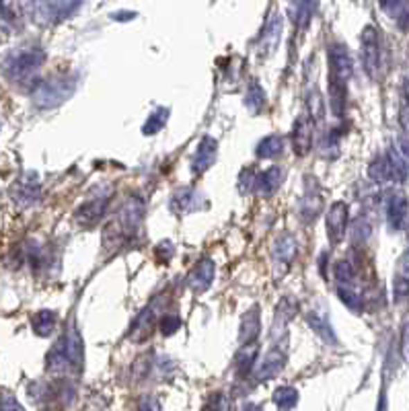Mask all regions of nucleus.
Segmentation results:
<instances>
[{
    "label": "nucleus",
    "instance_id": "obj_42",
    "mask_svg": "<svg viewBox=\"0 0 409 411\" xmlns=\"http://www.w3.org/2000/svg\"><path fill=\"white\" fill-rule=\"evenodd\" d=\"M401 358L406 364H409V321L401 329Z\"/></svg>",
    "mask_w": 409,
    "mask_h": 411
},
{
    "label": "nucleus",
    "instance_id": "obj_16",
    "mask_svg": "<svg viewBox=\"0 0 409 411\" xmlns=\"http://www.w3.org/2000/svg\"><path fill=\"white\" fill-rule=\"evenodd\" d=\"M304 195L300 200V218L304 222H313L319 218L321 214V206H323V198H321V189L313 179H304Z\"/></svg>",
    "mask_w": 409,
    "mask_h": 411
},
{
    "label": "nucleus",
    "instance_id": "obj_21",
    "mask_svg": "<svg viewBox=\"0 0 409 411\" xmlns=\"http://www.w3.org/2000/svg\"><path fill=\"white\" fill-rule=\"evenodd\" d=\"M284 169L282 167H278V165H274V167H270V169H266V171H261V173H257V181H255V191L257 193H261V195H272V193H276L280 187H282V183H284Z\"/></svg>",
    "mask_w": 409,
    "mask_h": 411
},
{
    "label": "nucleus",
    "instance_id": "obj_36",
    "mask_svg": "<svg viewBox=\"0 0 409 411\" xmlns=\"http://www.w3.org/2000/svg\"><path fill=\"white\" fill-rule=\"evenodd\" d=\"M179 327H181V319L177 317L175 313H165V315H161V319H159V329H161L163 335H173V333L179 331Z\"/></svg>",
    "mask_w": 409,
    "mask_h": 411
},
{
    "label": "nucleus",
    "instance_id": "obj_41",
    "mask_svg": "<svg viewBox=\"0 0 409 411\" xmlns=\"http://www.w3.org/2000/svg\"><path fill=\"white\" fill-rule=\"evenodd\" d=\"M136 411H163L161 410V401L155 397V395H142L140 399H138V408Z\"/></svg>",
    "mask_w": 409,
    "mask_h": 411
},
{
    "label": "nucleus",
    "instance_id": "obj_28",
    "mask_svg": "<svg viewBox=\"0 0 409 411\" xmlns=\"http://www.w3.org/2000/svg\"><path fill=\"white\" fill-rule=\"evenodd\" d=\"M56 321H58V319H56V313H54V311H40V313H35L31 325H33V331H35L40 338H48V335L54 333Z\"/></svg>",
    "mask_w": 409,
    "mask_h": 411
},
{
    "label": "nucleus",
    "instance_id": "obj_45",
    "mask_svg": "<svg viewBox=\"0 0 409 411\" xmlns=\"http://www.w3.org/2000/svg\"><path fill=\"white\" fill-rule=\"evenodd\" d=\"M403 97H406L409 107V78H406V82H403Z\"/></svg>",
    "mask_w": 409,
    "mask_h": 411
},
{
    "label": "nucleus",
    "instance_id": "obj_3",
    "mask_svg": "<svg viewBox=\"0 0 409 411\" xmlns=\"http://www.w3.org/2000/svg\"><path fill=\"white\" fill-rule=\"evenodd\" d=\"M80 8V2H33L27 4L25 10H29V15L33 17V21L37 23H60L64 19H68L72 12H76Z\"/></svg>",
    "mask_w": 409,
    "mask_h": 411
},
{
    "label": "nucleus",
    "instance_id": "obj_37",
    "mask_svg": "<svg viewBox=\"0 0 409 411\" xmlns=\"http://www.w3.org/2000/svg\"><path fill=\"white\" fill-rule=\"evenodd\" d=\"M17 10H19V6H15V4H0V23H6L8 27L17 25L21 19V15Z\"/></svg>",
    "mask_w": 409,
    "mask_h": 411
},
{
    "label": "nucleus",
    "instance_id": "obj_25",
    "mask_svg": "<svg viewBox=\"0 0 409 411\" xmlns=\"http://www.w3.org/2000/svg\"><path fill=\"white\" fill-rule=\"evenodd\" d=\"M387 159V167H389V181L393 183H406L409 173V165L401 159V155L397 152V148H389L385 152Z\"/></svg>",
    "mask_w": 409,
    "mask_h": 411
},
{
    "label": "nucleus",
    "instance_id": "obj_20",
    "mask_svg": "<svg viewBox=\"0 0 409 411\" xmlns=\"http://www.w3.org/2000/svg\"><path fill=\"white\" fill-rule=\"evenodd\" d=\"M42 193V185H40V177L35 173H25L19 179L17 189H15V200L19 206H31L40 200Z\"/></svg>",
    "mask_w": 409,
    "mask_h": 411
},
{
    "label": "nucleus",
    "instance_id": "obj_39",
    "mask_svg": "<svg viewBox=\"0 0 409 411\" xmlns=\"http://www.w3.org/2000/svg\"><path fill=\"white\" fill-rule=\"evenodd\" d=\"M155 253H157V259H159L161 263H167V261H171V257L175 255V245H173L171 241H163V243L157 245Z\"/></svg>",
    "mask_w": 409,
    "mask_h": 411
},
{
    "label": "nucleus",
    "instance_id": "obj_13",
    "mask_svg": "<svg viewBox=\"0 0 409 411\" xmlns=\"http://www.w3.org/2000/svg\"><path fill=\"white\" fill-rule=\"evenodd\" d=\"M214 276H216V265H214V261L208 259V257H206V259H200V261L191 268V272L187 274V286H189L191 292H206V290L212 286Z\"/></svg>",
    "mask_w": 409,
    "mask_h": 411
},
{
    "label": "nucleus",
    "instance_id": "obj_2",
    "mask_svg": "<svg viewBox=\"0 0 409 411\" xmlns=\"http://www.w3.org/2000/svg\"><path fill=\"white\" fill-rule=\"evenodd\" d=\"M76 76L74 74H54L44 80H37L31 87V101L40 110H54L68 101L76 91Z\"/></svg>",
    "mask_w": 409,
    "mask_h": 411
},
{
    "label": "nucleus",
    "instance_id": "obj_46",
    "mask_svg": "<svg viewBox=\"0 0 409 411\" xmlns=\"http://www.w3.org/2000/svg\"><path fill=\"white\" fill-rule=\"evenodd\" d=\"M243 411H263V410H261V408H257L255 403H247V405H245V410H243Z\"/></svg>",
    "mask_w": 409,
    "mask_h": 411
},
{
    "label": "nucleus",
    "instance_id": "obj_44",
    "mask_svg": "<svg viewBox=\"0 0 409 411\" xmlns=\"http://www.w3.org/2000/svg\"><path fill=\"white\" fill-rule=\"evenodd\" d=\"M401 125L409 132V107H403V110H401Z\"/></svg>",
    "mask_w": 409,
    "mask_h": 411
},
{
    "label": "nucleus",
    "instance_id": "obj_12",
    "mask_svg": "<svg viewBox=\"0 0 409 411\" xmlns=\"http://www.w3.org/2000/svg\"><path fill=\"white\" fill-rule=\"evenodd\" d=\"M206 206H208L206 198L191 187H179L171 198V210L177 212L179 216L193 214V212H198Z\"/></svg>",
    "mask_w": 409,
    "mask_h": 411
},
{
    "label": "nucleus",
    "instance_id": "obj_17",
    "mask_svg": "<svg viewBox=\"0 0 409 411\" xmlns=\"http://www.w3.org/2000/svg\"><path fill=\"white\" fill-rule=\"evenodd\" d=\"M261 333V311L257 304H253L243 317L238 325V346L255 344Z\"/></svg>",
    "mask_w": 409,
    "mask_h": 411
},
{
    "label": "nucleus",
    "instance_id": "obj_8",
    "mask_svg": "<svg viewBox=\"0 0 409 411\" xmlns=\"http://www.w3.org/2000/svg\"><path fill=\"white\" fill-rule=\"evenodd\" d=\"M159 319H161L159 304H157V302L148 304V306H146V308H144L136 319H134V323H132V327H130L128 338H130L132 342H136V344L146 342V340L153 335L155 327H159Z\"/></svg>",
    "mask_w": 409,
    "mask_h": 411
},
{
    "label": "nucleus",
    "instance_id": "obj_33",
    "mask_svg": "<svg viewBox=\"0 0 409 411\" xmlns=\"http://www.w3.org/2000/svg\"><path fill=\"white\" fill-rule=\"evenodd\" d=\"M368 177H370L372 181H376V183H385V181H389V167H387V159H385V155L376 157V159L370 163V167H368Z\"/></svg>",
    "mask_w": 409,
    "mask_h": 411
},
{
    "label": "nucleus",
    "instance_id": "obj_29",
    "mask_svg": "<svg viewBox=\"0 0 409 411\" xmlns=\"http://www.w3.org/2000/svg\"><path fill=\"white\" fill-rule=\"evenodd\" d=\"M272 399H274L276 408L280 411H290L294 410L296 403H298V391H296L294 387L284 385V387H278V389L274 391Z\"/></svg>",
    "mask_w": 409,
    "mask_h": 411
},
{
    "label": "nucleus",
    "instance_id": "obj_30",
    "mask_svg": "<svg viewBox=\"0 0 409 411\" xmlns=\"http://www.w3.org/2000/svg\"><path fill=\"white\" fill-rule=\"evenodd\" d=\"M338 298L350 308L354 313H362L364 308V300L362 294L356 290V284H348V286H338Z\"/></svg>",
    "mask_w": 409,
    "mask_h": 411
},
{
    "label": "nucleus",
    "instance_id": "obj_43",
    "mask_svg": "<svg viewBox=\"0 0 409 411\" xmlns=\"http://www.w3.org/2000/svg\"><path fill=\"white\" fill-rule=\"evenodd\" d=\"M397 152L401 155V159L409 165V134H403V136L399 138V148H397Z\"/></svg>",
    "mask_w": 409,
    "mask_h": 411
},
{
    "label": "nucleus",
    "instance_id": "obj_18",
    "mask_svg": "<svg viewBox=\"0 0 409 411\" xmlns=\"http://www.w3.org/2000/svg\"><path fill=\"white\" fill-rule=\"evenodd\" d=\"M409 214L408 195L403 191H393L387 200V222L393 231H401Z\"/></svg>",
    "mask_w": 409,
    "mask_h": 411
},
{
    "label": "nucleus",
    "instance_id": "obj_9",
    "mask_svg": "<svg viewBox=\"0 0 409 411\" xmlns=\"http://www.w3.org/2000/svg\"><path fill=\"white\" fill-rule=\"evenodd\" d=\"M354 74V62L344 44H333L329 48V80L348 85Z\"/></svg>",
    "mask_w": 409,
    "mask_h": 411
},
{
    "label": "nucleus",
    "instance_id": "obj_24",
    "mask_svg": "<svg viewBox=\"0 0 409 411\" xmlns=\"http://www.w3.org/2000/svg\"><path fill=\"white\" fill-rule=\"evenodd\" d=\"M257 356H259V342L247 344V346H241L238 348L236 358H234V366H236L238 376H247V374H251L255 370Z\"/></svg>",
    "mask_w": 409,
    "mask_h": 411
},
{
    "label": "nucleus",
    "instance_id": "obj_5",
    "mask_svg": "<svg viewBox=\"0 0 409 411\" xmlns=\"http://www.w3.org/2000/svg\"><path fill=\"white\" fill-rule=\"evenodd\" d=\"M107 206H110V195H97V198H91V200H87V202H82V204L74 210V220H76V225L82 227V229H93V227H97V225L105 218Z\"/></svg>",
    "mask_w": 409,
    "mask_h": 411
},
{
    "label": "nucleus",
    "instance_id": "obj_31",
    "mask_svg": "<svg viewBox=\"0 0 409 411\" xmlns=\"http://www.w3.org/2000/svg\"><path fill=\"white\" fill-rule=\"evenodd\" d=\"M167 119H169V110H167V107H157V110L148 116L146 123L142 125V134H144V136H153V134H157L159 130H163V128H165Z\"/></svg>",
    "mask_w": 409,
    "mask_h": 411
},
{
    "label": "nucleus",
    "instance_id": "obj_6",
    "mask_svg": "<svg viewBox=\"0 0 409 411\" xmlns=\"http://www.w3.org/2000/svg\"><path fill=\"white\" fill-rule=\"evenodd\" d=\"M58 342L64 353H66L68 368L72 372H80L82 370V364H85V348H82V338H80L76 325H70L62 333V338H60Z\"/></svg>",
    "mask_w": 409,
    "mask_h": 411
},
{
    "label": "nucleus",
    "instance_id": "obj_32",
    "mask_svg": "<svg viewBox=\"0 0 409 411\" xmlns=\"http://www.w3.org/2000/svg\"><path fill=\"white\" fill-rule=\"evenodd\" d=\"M245 105L253 114H259L263 110V105H266V93H263V89H261L259 82H251V87H249V91L245 95Z\"/></svg>",
    "mask_w": 409,
    "mask_h": 411
},
{
    "label": "nucleus",
    "instance_id": "obj_15",
    "mask_svg": "<svg viewBox=\"0 0 409 411\" xmlns=\"http://www.w3.org/2000/svg\"><path fill=\"white\" fill-rule=\"evenodd\" d=\"M286 348H272L270 352L266 353V358L261 360L259 366H255V381L257 383H266L274 376H278L284 366H286Z\"/></svg>",
    "mask_w": 409,
    "mask_h": 411
},
{
    "label": "nucleus",
    "instance_id": "obj_22",
    "mask_svg": "<svg viewBox=\"0 0 409 411\" xmlns=\"http://www.w3.org/2000/svg\"><path fill=\"white\" fill-rule=\"evenodd\" d=\"M409 296V251H406L395 265L393 274V300L401 302Z\"/></svg>",
    "mask_w": 409,
    "mask_h": 411
},
{
    "label": "nucleus",
    "instance_id": "obj_34",
    "mask_svg": "<svg viewBox=\"0 0 409 411\" xmlns=\"http://www.w3.org/2000/svg\"><path fill=\"white\" fill-rule=\"evenodd\" d=\"M383 10H387L401 27H406L409 21V4L408 2H389L383 4Z\"/></svg>",
    "mask_w": 409,
    "mask_h": 411
},
{
    "label": "nucleus",
    "instance_id": "obj_11",
    "mask_svg": "<svg viewBox=\"0 0 409 411\" xmlns=\"http://www.w3.org/2000/svg\"><path fill=\"white\" fill-rule=\"evenodd\" d=\"M313 132H315V123L313 119L308 118L306 114L298 116L293 125V150L296 152V157H306L313 148Z\"/></svg>",
    "mask_w": 409,
    "mask_h": 411
},
{
    "label": "nucleus",
    "instance_id": "obj_19",
    "mask_svg": "<svg viewBox=\"0 0 409 411\" xmlns=\"http://www.w3.org/2000/svg\"><path fill=\"white\" fill-rule=\"evenodd\" d=\"M304 317H306V323L311 325V329H313L323 342H327V344H331V346L338 344L336 331H333V327H331V323H329V319H327V315H325L323 308L313 306V308H308V311L304 313Z\"/></svg>",
    "mask_w": 409,
    "mask_h": 411
},
{
    "label": "nucleus",
    "instance_id": "obj_26",
    "mask_svg": "<svg viewBox=\"0 0 409 411\" xmlns=\"http://www.w3.org/2000/svg\"><path fill=\"white\" fill-rule=\"evenodd\" d=\"M284 152V138L278 134H270L263 140H259L257 148H255V157L257 159H274L280 157Z\"/></svg>",
    "mask_w": 409,
    "mask_h": 411
},
{
    "label": "nucleus",
    "instance_id": "obj_40",
    "mask_svg": "<svg viewBox=\"0 0 409 411\" xmlns=\"http://www.w3.org/2000/svg\"><path fill=\"white\" fill-rule=\"evenodd\" d=\"M0 411H25L19 399L10 393H0Z\"/></svg>",
    "mask_w": 409,
    "mask_h": 411
},
{
    "label": "nucleus",
    "instance_id": "obj_10",
    "mask_svg": "<svg viewBox=\"0 0 409 411\" xmlns=\"http://www.w3.org/2000/svg\"><path fill=\"white\" fill-rule=\"evenodd\" d=\"M216 155H218V142L212 138V136H204L189 161V171L191 175L200 177L204 175L216 161Z\"/></svg>",
    "mask_w": 409,
    "mask_h": 411
},
{
    "label": "nucleus",
    "instance_id": "obj_38",
    "mask_svg": "<svg viewBox=\"0 0 409 411\" xmlns=\"http://www.w3.org/2000/svg\"><path fill=\"white\" fill-rule=\"evenodd\" d=\"M255 181H257V173L253 169H245L243 175L238 177V189L243 193H249V191H255Z\"/></svg>",
    "mask_w": 409,
    "mask_h": 411
},
{
    "label": "nucleus",
    "instance_id": "obj_7",
    "mask_svg": "<svg viewBox=\"0 0 409 411\" xmlns=\"http://www.w3.org/2000/svg\"><path fill=\"white\" fill-rule=\"evenodd\" d=\"M280 37H282V19H280V15L274 10V12L268 17L266 25H263V29H261L259 42H257V48H255L257 56H259V58L272 56V54L278 50Z\"/></svg>",
    "mask_w": 409,
    "mask_h": 411
},
{
    "label": "nucleus",
    "instance_id": "obj_23",
    "mask_svg": "<svg viewBox=\"0 0 409 411\" xmlns=\"http://www.w3.org/2000/svg\"><path fill=\"white\" fill-rule=\"evenodd\" d=\"M296 253H298V243H296V238L293 235H282L274 241L272 255H274V259L280 265H284V268L293 265Z\"/></svg>",
    "mask_w": 409,
    "mask_h": 411
},
{
    "label": "nucleus",
    "instance_id": "obj_1",
    "mask_svg": "<svg viewBox=\"0 0 409 411\" xmlns=\"http://www.w3.org/2000/svg\"><path fill=\"white\" fill-rule=\"evenodd\" d=\"M46 62V52L40 46H21L10 50L2 62L0 70L4 78L12 85H25L35 78L40 68Z\"/></svg>",
    "mask_w": 409,
    "mask_h": 411
},
{
    "label": "nucleus",
    "instance_id": "obj_4",
    "mask_svg": "<svg viewBox=\"0 0 409 411\" xmlns=\"http://www.w3.org/2000/svg\"><path fill=\"white\" fill-rule=\"evenodd\" d=\"M360 56H362V66L366 70V74L374 80L378 78L381 72V40H378V31L368 25L364 27L362 35H360Z\"/></svg>",
    "mask_w": 409,
    "mask_h": 411
},
{
    "label": "nucleus",
    "instance_id": "obj_14",
    "mask_svg": "<svg viewBox=\"0 0 409 411\" xmlns=\"http://www.w3.org/2000/svg\"><path fill=\"white\" fill-rule=\"evenodd\" d=\"M325 225H327V236L333 245L342 243L346 231H348V206L344 202H333L331 208L327 210V218H325Z\"/></svg>",
    "mask_w": 409,
    "mask_h": 411
},
{
    "label": "nucleus",
    "instance_id": "obj_27",
    "mask_svg": "<svg viewBox=\"0 0 409 411\" xmlns=\"http://www.w3.org/2000/svg\"><path fill=\"white\" fill-rule=\"evenodd\" d=\"M298 311V304H296V300H294L293 296H284L282 300H280V304H278V311H276V323L272 325V331L276 329V331H284L286 329V325L290 323L294 319V313Z\"/></svg>",
    "mask_w": 409,
    "mask_h": 411
},
{
    "label": "nucleus",
    "instance_id": "obj_35",
    "mask_svg": "<svg viewBox=\"0 0 409 411\" xmlns=\"http://www.w3.org/2000/svg\"><path fill=\"white\" fill-rule=\"evenodd\" d=\"M204 411H231V399L227 393L223 391H216L208 397L206 405H204Z\"/></svg>",
    "mask_w": 409,
    "mask_h": 411
}]
</instances>
